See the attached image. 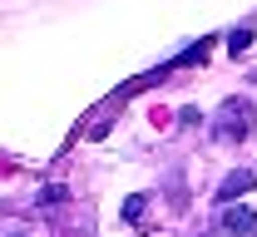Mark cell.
Instances as JSON below:
<instances>
[{
	"label": "cell",
	"mask_w": 257,
	"mask_h": 237,
	"mask_svg": "<svg viewBox=\"0 0 257 237\" xmlns=\"http://www.w3.org/2000/svg\"><path fill=\"white\" fill-rule=\"evenodd\" d=\"M247 45H252V30H247V25H242V30H232V35H227V50H232V55H242Z\"/></svg>",
	"instance_id": "4"
},
{
	"label": "cell",
	"mask_w": 257,
	"mask_h": 237,
	"mask_svg": "<svg viewBox=\"0 0 257 237\" xmlns=\"http://www.w3.org/2000/svg\"><path fill=\"white\" fill-rule=\"evenodd\" d=\"M247 119H252L247 104H242V99H227L223 104V129H218V134H223V138H242V134H247Z\"/></svg>",
	"instance_id": "1"
},
{
	"label": "cell",
	"mask_w": 257,
	"mask_h": 237,
	"mask_svg": "<svg viewBox=\"0 0 257 237\" xmlns=\"http://www.w3.org/2000/svg\"><path fill=\"white\" fill-rule=\"evenodd\" d=\"M247 188H252V173L237 168V173H227V178H223V193H218V198L227 203V198H237V193H247Z\"/></svg>",
	"instance_id": "3"
},
{
	"label": "cell",
	"mask_w": 257,
	"mask_h": 237,
	"mask_svg": "<svg viewBox=\"0 0 257 237\" xmlns=\"http://www.w3.org/2000/svg\"><path fill=\"white\" fill-rule=\"evenodd\" d=\"M223 227L232 237H257V212H252V207H242V203H237V207H223Z\"/></svg>",
	"instance_id": "2"
}]
</instances>
